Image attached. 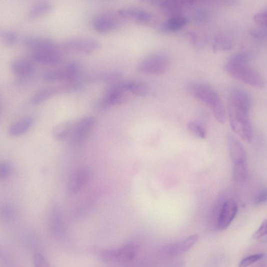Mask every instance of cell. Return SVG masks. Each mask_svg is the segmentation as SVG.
I'll list each match as a JSON object with an SVG mask.
<instances>
[{
	"label": "cell",
	"instance_id": "obj_1",
	"mask_svg": "<svg viewBox=\"0 0 267 267\" xmlns=\"http://www.w3.org/2000/svg\"><path fill=\"white\" fill-rule=\"evenodd\" d=\"M225 68L230 76L254 88H262L264 82L258 72L249 64L248 56L244 54H238L230 57Z\"/></svg>",
	"mask_w": 267,
	"mask_h": 267
},
{
	"label": "cell",
	"instance_id": "obj_2",
	"mask_svg": "<svg viewBox=\"0 0 267 267\" xmlns=\"http://www.w3.org/2000/svg\"><path fill=\"white\" fill-rule=\"evenodd\" d=\"M190 94L210 108L216 119L224 124L226 119L224 106L217 92L209 84L200 82H192L187 87Z\"/></svg>",
	"mask_w": 267,
	"mask_h": 267
},
{
	"label": "cell",
	"instance_id": "obj_3",
	"mask_svg": "<svg viewBox=\"0 0 267 267\" xmlns=\"http://www.w3.org/2000/svg\"><path fill=\"white\" fill-rule=\"evenodd\" d=\"M228 116L230 127L244 140L250 142L252 138V129L250 118V110L229 104Z\"/></svg>",
	"mask_w": 267,
	"mask_h": 267
},
{
	"label": "cell",
	"instance_id": "obj_4",
	"mask_svg": "<svg viewBox=\"0 0 267 267\" xmlns=\"http://www.w3.org/2000/svg\"><path fill=\"white\" fill-rule=\"evenodd\" d=\"M139 246L130 241L116 248H106L100 253V258L106 263H126L134 260L138 256Z\"/></svg>",
	"mask_w": 267,
	"mask_h": 267
},
{
	"label": "cell",
	"instance_id": "obj_5",
	"mask_svg": "<svg viewBox=\"0 0 267 267\" xmlns=\"http://www.w3.org/2000/svg\"><path fill=\"white\" fill-rule=\"evenodd\" d=\"M170 65L168 56L154 54L144 57L138 65V70L144 74L160 76L165 74Z\"/></svg>",
	"mask_w": 267,
	"mask_h": 267
},
{
	"label": "cell",
	"instance_id": "obj_6",
	"mask_svg": "<svg viewBox=\"0 0 267 267\" xmlns=\"http://www.w3.org/2000/svg\"><path fill=\"white\" fill-rule=\"evenodd\" d=\"M100 42L90 38H77L68 39L62 44V50L66 52L78 54H89L100 48Z\"/></svg>",
	"mask_w": 267,
	"mask_h": 267
},
{
	"label": "cell",
	"instance_id": "obj_7",
	"mask_svg": "<svg viewBox=\"0 0 267 267\" xmlns=\"http://www.w3.org/2000/svg\"><path fill=\"white\" fill-rule=\"evenodd\" d=\"M80 70L79 63L72 62L66 64L63 67L47 70L44 72L42 78L47 82H55L69 80L76 78Z\"/></svg>",
	"mask_w": 267,
	"mask_h": 267
},
{
	"label": "cell",
	"instance_id": "obj_8",
	"mask_svg": "<svg viewBox=\"0 0 267 267\" xmlns=\"http://www.w3.org/2000/svg\"><path fill=\"white\" fill-rule=\"evenodd\" d=\"M131 95L121 86L120 83L114 84L106 92L102 99L96 105L99 110L106 109L126 102Z\"/></svg>",
	"mask_w": 267,
	"mask_h": 267
},
{
	"label": "cell",
	"instance_id": "obj_9",
	"mask_svg": "<svg viewBox=\"0 0 267 267\" xmlns=\"http://www.w3.org/2000/svg\"><path fill=\"white\" fill-rule=\"evenodd\" d=\"M95 120L92 116H86L74 122L68 139L74 144H80L86 140L92 130Z\"/></svg>",
	"mask_w": 267,
	"mask_h": 267
},
{
	"label": "cell",
	"instance_id": "obj_10",
	"mask_svg": "<svg viewBox=\"0 0 267 267\" xmlns=\"http://www.w3.org/2000/svg\"><path fill=\"white\" fill-rule=\"evenodd\" d=\"M118 16L124 20H130L142 26H151L154 22V17L150 12L142 8L128 7L120 9Z\"/></svg>",
	"mask_w": 267,
	"mask_h": 267
},
{
	"label": "cell",
	"instance_id": "obj_11",
	"mask_svg": "<svg viewBox=\"0 0 267 267\" xmlns=\"http://www.w3.org/2000/svg\"><path fill=\"white\" fill-rule=\"evenodd\" d=\"M92 178L90 170L87 168H82L72 173L70 176L67 190L69 194L74 195L80 191L86 186Z\"/></svg>",
	"mask_w": 267,
	"mask_h": 267
},
{
	"label": "cell",
	"instance_id": "obj_12",
	"mask_svg": "<svg viewBox=\"0 0 267 267\" xmlns=\"http://www.w3.org/2000/svg\"><path fill=\"white\" fill-rule=\"evenodd\" d=\"M238 212L237 204L234 200L225 202L218 220V226L220 230L226 229L232 222Z\"/></svg>",
	"mask_w": 267,
	"mask_h": 267
},
{
	"label": "cell",
	"instance_id": "obj_13",
	"mask_svg": "<svg viewBox=\"0 0 267 267\" xmlns=\"http://www.w3.org/2000/svg\"><path fill=\"white\" fill-rule=\"evenodd\" d=\"M32 58L34 62L45 66H54L62 62L63 56L58 50L34 52Z\"/></svg>",
	"mask_w": 267,
	"mask_h": 267
},
{
	"label": "cell",
	"instance_id": "obj_14",
	"mask_svg": "<svg viewBox=\"0 0 267 267\" xmlns=\"http://www.w3.org/2000/svg\"><path fill=\"white\" fill-rule=\"evenodd\" d=\"M199 238L198 234L192 235L186 239L168 246L166 252L172 256H178L190 250L196 244Z\"/></svg>",
	"mask_w": 267,
	"mask_h": 267
},
{
	"label": "cell",
	"instance_id": "obj_15",
	"mask_svg": "<svg viewBox=\"0 0 267 267\" xmlns=\"http://www.w3.org/2000/svg\"><path fill=\"white\" fill-rule=\"evenodd\" d=\"M24 43L34 52L58 50L56 43L52 40L48 38L30 37L24 40Z\"/></svg>",
	"mask_w": 267,
	"mask_h": 267
},
{
	"label": "cell",
	"instance_id": "obj_16",
	"mask_svg": "<svg viewBox=\"0 0 267 267\" xmlns=\"http://www.w3.org/2000/svg\"><path fill=\"white\" fill-rule=\"evenodd\" d=\"M94 29L99 33L107 34L116 30L118 26L117 21L112 17L102 15L96 17L92 20Z\"/></svg>",
	"mask_w": 267,
	"mask_h": 267
},
{
	"label": "cell",
	"instance_id": "obj_17",
	"mask_svg": "<svg viewBox=\"0 0 267 267\" xmlns=\"http://www.w3.org/2000/svg\"><path fill=\"white\" fill-rule=\"evenodd\" d=\"M230 154L234 164L246 162V154L240 142L234 136L229 137Z\"/></svg>",
	"mask_w": 267,
	"mask_h": 267
},
{
	"label": "cell",
	"instance_id": "obj_18",
	"mask_svg": "<svg viewBox=\"0 0 267 267\" xmlns=\"http://www.w3.org/2000/svg\"><path fill=\"white\" fill-rule=\"evenodd\" d=\"M10 69L14 74L19 77H26L32 75L34 68L28 60L16 58L10 63Z\"/></svg>",
	"mask_w": 267,
	"mask_h": 267
},
{
	"label": "cell",
	"instance_id": "obj_19",
	"mask_svg": "<svg viewBox=\"0 0 267 267\" xmlns=\"http://www.w3.org/2000/svg\"><path fill=\"white\" fill-rule=\"evenodd\" d=\"M123 88L131 96H144L148 93L150 86L144 82L140 80H128L120 82Z\"/></svg>",
	"mask_w": 267,
	"mask_h": 267
},
{
	"label": "cell",
	"instance_id": "obj_20",
	"mask_svg": "<svg viewBox=\"0 0 267 267\" xmlns=\"http://www.w3.org/2000/svg\"><path fill=\"white\" fill-rule=\"evenodd\" d=\"M229 104L250 110L251 99L249 94L241 89H234L230 93Z\"/></svg>",
	"mask_w": 267,
	"mask_h": 267
},
{
	"label": "cell",
	"instance_id": "obj_21",
	"mask_svg": "<svg viewBox=\"0 0 267 267\" xmlns=\"http://www.w3.org/2000/svg\"><path fill=\"white\" fill-rule=\"evenodd\" d=\"M34 124L32 118L28 116L12 124L9 130V134L14 137L24 135L28 132Z\"/></svg>",
	"mask_w": 267,
	"mask_h": 267
},
{
	"label": "cell",
	"instance_id": "obj_22",
	"mask_svg": "<svg viewBox=\"0 0 267 267\" xmlns=\"http://www.w3.org/2000/svg\"><path fill=\"white\" fill-rule=\"evenodd\" d=\"M53 10L52 4L48 2H40L32 6L28 13L31 19L40 18L51 13Z\"/></svg>",
	"mask_w": 267,
	"mask_h": 267
},
{
	"label": "cell",
	"instance_id": "obj_23",
	"mask_svg": "<svg viewBox=\"0 0 267 267\" xmlns=\"http://www.w3.org/2000/svg\"><path fill=\"white\" fill-rule=\"evenodd\" d=\"M60 92L56 88L42 89L35 92L32 96L30 102L33 105H39L52 98Z\"/></svg>",
	"mask_w": 267,
	"mask_h": 267
},
{
	"label": "cell",
	"instance_id": "obj_24",
	"mask_svg": "<svg viewBox=\"0 0 267 267\" xmlns=\"http://www.w3.org/2000/svg\"><path fill=\"white\" fill-rule=\"evenodd\" d=\"M187 22V18L184 16H174L163 24L161 30L164 32H176L183 28Z\"/></svg>",
	"mask_w": 267,
	"mask_h": 267
},
{
	"label": "cell",
	"instance_id": "obj_25",
	"mask_svg": "<svg viewBox=\"0 0 267 267\" xmlns=\"http://www.w3.org/2000/svg\"><path fill=\"white\" fill-rule=\"evenodd\" d=\"M74 121H66L56 126L53 130V136L56 140L59 141L68 139L71 132Z\"/></svg>",
	"mask_w": 267,
	"mask_h": 267
},
{
	"label": "cell",
	"instance_id": "obj_26",
	"mask_svg": "<svg viewBox=\"0 0 267 267\" xmlns=\"http://www.w3.org/2000/svg\"><path fill=\"white\" fill-rule=\"evenodd\" d=\"M233 42L228 36H218L213 42V50L215 52L229 51L232 48Z\"/></svg>",
	"mask_w": 267,
	"mask_h": 267
},
{
	"label": "cell",
	"instance_id": "obj_27",
	"mask_svg": "<svg viewBox=\"0 0 267 267\" xmlns=\"http://www.w3.org/2000/svg\"><path fill=\"white\" fill-rule=\"evenodd\" d=\"M233 178L238 183L245 182L248 176V168L246 162L234 164L232 172Z\"/></svg>",
	"mask_w": 267,
	"mask_h": 267
},
{
	"label": "cell",
	"instance_id": "obj_28",
	"mask_svg": "<svg viewBox=\"0 0 267 267\" xmlns=\"http://www.w3.org/2000/svg\"><path fill=\"white\" fill-rule=\"evenodd\" d=\"M18 36L14 31L0 28V42L7 46L14 45L18 41Z\"/></svg>",
	"mask_w": 267,
	"mask_h": 267
},
{
	"label": "cell",
	"instance_id": "obj_29",
	"mask_svg": "<svg viewBox=\"0 0 267 267\" xmlns=\"http://www.w3.org/2000/svg\"><path fill=\"white\" fill-rule=\"evenodd\" d=\"M188 129L192 135L196 137L204 139L207 134L204 128L199 124L196 122H191L188 125Z\"/></svg>",
	"mask_w": 267,
	"mask_h": 267
},
{
	"label": "cell",
	"instance_id": "obj_30",
	"mask_svg": "<svg viewBox=\"0 0 267 267\" xmlns=\"http://www.w3.org/2000/svg\"><path fill=\"white\" fill-rule=\"evenodd\" d=\"M264 256V254L262 253L252 254L242 260L239 264L238 267H248L261 260Z\"/></svg>",
	"mask_w": 267,
	"mask_h": 267
},
{
	"label": "cell",
	"instance_id": "obj_31",
	"mask_svg": "<svg viewBox=\"0 0 267 267\" xmlns=\"http://www.w3.org/2000/svg\"><path fill=\"white\" fill-rule=\"evenodd\" d=\"M34 267H52L43 254L36 252L33 256Z\"/></svg>",
	"mask_w": 267,
	"mask_h": 267
},
{
	"label": "cell",
	"instance_id": "obj_32",
	"mask_svg": "<svg viewBox=\"0 0 267 267\" xmlns=\"http://www.w3.org/2000/svg\"><path fill=\"white\" fill-rule=\"evenodd\" d=\"M250 33L252 37L260 40H264L266 38V28L260 27L251 30Z\"/></svg>",
	"mask_w": 267,
	"mask_h": 267
},
{
	"label": "cell",
	"instance_id": "obj_33",
	"mask_svg": "<svg viewBox=\"0 0 267 267\" xmlns=\"http://www.w3.org/2000/svg\"><path fill=\"white\" fill-rule=\"evenodd\" d=\"M254 20L260 27L266 28V10H264L258 12V13L254 16Z\"/></svg>",
	"mask_w": 267,
	"mask_h": 267
},
{
	"label": "cell",
	"instance_id": "obj_34",
	"mask_svg": "<svg viewBox=\"0 0 267 267\" xmlns=\"http://www.w3.org/2000/svg\"><path fill=\"white\" fill-rule=\"evenodd\" d=\"M267 222L264 220L257 232L254 233L252 238L256 240H259L266 235Z\"/></svg>",
	"mask_w": 267,
	"mask_h": 267
},
{
	"label": "cell",
	"instance_id": "obj_35",
	"mask_svg": "<svg viewBox=\"0 0 267 267\" xmlns=\"http://www.w3.org/2000/svg\"><path fill=\"white\" fill-rule=\"evenodd\" d=\"M10 167L6 162H0V180H5L10 175Z\"/></svg>",
	"mask_w": 267,
	"mask_h": 267
},
{
	"label": "cell",
	"instance_id": "obj_36",
	"mask_svg": "<svg viewBox=\"0 0 267 267\" xmlns=\"http://www.w3.org/2000/svg\"><path fill=\"white\" fill-rule=\"evenodd\" d=\"M266 200V192L264 190L262 191L254 199V202L257 204H260L265 202Z\"/></svg>",
	"mask_w": 267,
	"mask_h": 267
}]
</instances>
